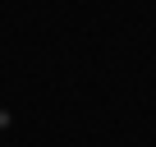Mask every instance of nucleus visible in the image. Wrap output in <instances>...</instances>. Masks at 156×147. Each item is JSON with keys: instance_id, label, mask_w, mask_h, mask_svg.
<instances>
[{"instance_id": "obj_1", "label": "nucleus", "mask_w": 156, "mask_h": 147, "mask_svg": "<svg viewBox=\"0 0 156 147\" xmlns=\"http://www.w3.org/2000/svg\"><path fill=\"white\" fill-rule=\"evenodd\" d=\"M9 124H14V115H9V110H0V129H9Z\"/></svg>"}]
</instances>
